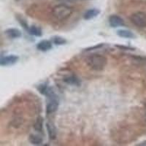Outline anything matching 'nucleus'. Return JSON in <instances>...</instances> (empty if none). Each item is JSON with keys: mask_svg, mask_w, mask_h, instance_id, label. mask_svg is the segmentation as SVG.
<instances>
[{"mask_svg": "<svg viewBox=\"0 0 146 146\" xmlns=\"http://www.w3.org/2000/svg\"><path fill=\"white\" fill-rule=\"evenodd\" d=\"M86 63L87 66L94 71H102L105 68L108 59L106 57L100 54L90 55L86 58Z\"/></svg>", "mask_w": 146, "mask_h": 146, "instance_id": "f257e3e1", "label": "nucleus"}, {"mask_svg": "<svg viewBox=\"0 0 146 146\" xmlns=\"http://www.w3.org/2000/svg\"><path fill=\"white\" fill-rule=\"evenodd\" d=\"M73 13L72 7L64 4L56 5L52 9V15L59 21L66 20L70 18Z\"/></svg>", "mask_w": 146, "mask_h": 146, "instance_id": "f03ea898", "label": "nucleus"}, {"mask_svg": "<svg viewBox=\"0 0 146 146\" xmlns=\"http://www.w3.org/2000/svg\"><path fill=\"white\" fill-rule=\"evenodd\" d=\"M131 23L139 28L146 27V13L143 12H137L130 17Z\"/></svg>", "mask_w": 146, "mask_h": 146, "instance_id": "7ed1b4c3", "label": "nucleus"}, {"mask_svg": "<svg viewBox=\"0 0 146 146\" xmlns=\"http://www.w3.org/2000/svg\"><path fill=\"white\" fill-rule=\"evenodd\" d=\"M18 56L16 55H8L6 56H1L0 64L2 66H9V65L14 64L18 61Z\"/></svg>", "mask_w": 146, "mask_h": 146, "instance_id": "20e7f679", "label": "nucleus"}, {"mask_svg": "<svg viewBox=\"0 0 146 146\" xmlns=\"http://www.w3.org/2000/svg\"><path fill=\"white\" fill-rule=\"evenodd\" d=\"M58 101L56 96L50 98V101L48 103L46 106V113L47 114H51L55 113L58 109Z\"/></svg>", "mask_w": 146, "mask_h": 146, "instance_id": "39448f33", "label": "nucleus"}, {"mask_svg": "<svg viewBox=\"0 0 146 146\" xmlns=\"http://www.w3.org/2000/svg\"><path fill=\"white\" fill-rule=\"evenodd\" d=\"M109 24L113 28H116L124 25V21L119 15H113L109 18Z\"/></svg>", "mask_w": 146, "mask_h": 146, "instance_id": "423d86ee", "label": "nucleus"}, {"mask_svg": "<svg viewBox=\"0 0 146 146\" xmlns=\"http://www.w3.org/2000/svg\"><path fill=\"white\" fill-rule=\"evenodd\" d=\"M36 48L41 51H48L52 48V42L49 40H42L37 44Z\"/></svg>", "mask_w": 146, "mask_h": 146, "instance_id": "0eeeda50", "label": "nucleus"}, {"mask_svg": "<svg viewBox=\"0 0 146 146\" xmlns=\"http://www.w3.org/2000/svg\"><path fill=\"white\" fill-rule=\"evenodd\" d=\"M100 13V10L97 8H91L87 10L84 14V19L86 20H91L92 18H96Z\"/></svg>", "mask_w": 146, "mask_h": 146, "instance_id": "6e6552de", "label": "nucleus"}, {"mask_svg": "<svg viewBox=\"0 0 146 146\" xmlns=\"http://www.w3.org/2000/svg\"><path fill=\"white\" fill-rule=\"evenodd\" d=\"M5 35L10 38H19L20 36H21V32L18 29L10 28L5 31Z\"/></svg>", "mask_w": 146, "mask_h": 146, "instance_id": "1a4fd4ad", "label": "nucleus"}, {"mask_svg": "<svg viewBox=\"0 0 146 146\" xmlns=\"http://www.w3.org/2000/svg\"><path fill=\"white\" fill-rule=\"evenodd\" d=\"M46 128L49 138H50V139H56L57 135V131L54 125L52 123H50V122H48V123H46Z\"/></svg>", "mask_w": 146, "mask_h": 146, "instance_id": "9d476101", "label": "nucleus"}, {"mask_svg": "<svg viewBox=\"0 0 146 146\" xmlns=\"http://www.w3.org/2000/svg\"><path fill=\"white\" fill-rule=\"evenodd\" d=\"M64 82L68 84L73 85V86H80V80L75 75H68V76L64 78Z\"/></svg>", "mask_w": 146, "mask_h": 146, "instance_id": "9b49d317", "label": "nucleus"}, {"mask_svg": "<svg viewBox=\"0 0 146 146\" xmlns=\"http://www.w3.org/2000/svg\"><path fill=\"white\" fill-rule=\"evenodd\" d=\"M29 140L32 145H41L43 142V139L41 136L38 135H35V134L30 135L29 137Z\"/></svg>", "mask_w": 146, "mask_h": 146, "instance_id": "f8f14e48", "label": "nucleus"}, {"mask_svg": "<svg viewBox=\"0 0 146 146\" xmlns=\"http://www.w3.org/2000/svg\"><path fill=\"white\" fill-rule=\"evenodd\" d=\"M117 35L123 38H133L135 36V35L132 32L126 29L118 30L117 32Z\"/></svg>", "mask_w": 146, "mask_h": 146, "instance_id": "ddd939ff", "label": "nucleus"}, {"mask_svg": "<svg viewBox=\"0 0 146 146\" xmlns=\"http://www.w3.org/2000/svg\"><path fill=\"white\" fill-rule=\"evenodd\" d=\"M29 33L30 35H33V36H41L42 35V29L40 28H39L38 27H36V26H32L29 28L28 30Z\"/></svg>", "mask_w": 146, "mask_h": 146, "instance_id": "4468645a", "label": "nucleus"}, {"mask_svg": "<svg viewBox=\"0 0 146 146\" xmlns=\"http://www.w3.org/2000/svg\"><path fill=\"white\" fill-rule=\"evenodd\" d=\"M43 118L42 117L40 116L36 118L35 121V124H34V129L38 132H41L42 131V127H43Z\"/></svg>", "mask_w": 146, "mask_h": 146, "instance_id": "2eb2a0df", "label": "nucleus"}, {"mask_svg": "<svg viewBox=\"0 0 146 146\" xmlns=\"http://www.w3.org/2000/svg\"><path fill=\"white\" fill-rule=\"evenodd\" d=\"M52 42H53L55 45H64V44L66 43V40H65L64 37H62V36H55L52 38Z\"/></svg>", "mask_w": 146, "mask_h": 146, "instance_id": "dca6fc26", "label": "nucleus"}, {"mask_svg": "<svg viewBox=\"0 0 146 146\" xmlns=\"http://www.w3.org/2000/svg\"><path fill=\"white\" fill-rule=\"evenodd\" d=\"M18 21L20 22L21 24L23 26V27H24V29H26L27 30H29V27L28 24H27V21H26L24 19H23V18H18Z\"/></svg>", "mask_w": 146, "mask_h": 146, "instance_id": "f3484780", "label": "nucleus"}, {"mask_svg": "<svg viewBox=\"0 0 146 146\" xmlns=\"http://www.w3.org/2000/svg\"><path fill=\"white\" fill-rule=\"evenodd\" d=\"M102 46H103V44H101V45H96V46L94 47H91V48H87L86 50H94V49H96V48H100Z\"/></svg>", "mask_w": 146, "mask_h": 146, "instance_id": "a211bd4d", "label": "nucleus"}, {"mask_svg": "<svg viewBox=\"0 0 146 146\" xmlns=\"http://www.w3.org/2000/svg\"><path fill=\"white\" fill-rule=\"evenodd\" d=\"M57 2H75L76 0H56Z\"/></svg>", "mask_w": 146, "mask_h": 146, "instance_id": "6ab92c4d", "label": "nucleus"}, {"mask_svg": "<svg viewBox=\"0 0 146 146\" xmlns=\"http://www.w3.org/2000/svg\"><path fill=\"white\" fill-rule=\"evenodd\" d=\"M17 1H18V0H17Z\"/></svg>", "mask_w": 146, "mask_h": 146, "instance_id": "aec40b11", "label": "nucleus"}, {"mask_svg": "<svg viewBox=\"0 0 146 146\" xmlns=\"http://www.w3.org/2000/svg\"><path fill=\"white\" fill-rule=\"evenodd\" d=\"M83 1H84V0H83Z\"/></svg>", "mask_w": 146, "mask_h": 146, "instance_id": "412c9836", "label": "nucleus"}]
</instances>
